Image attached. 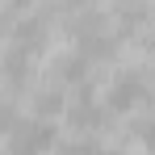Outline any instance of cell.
<instances>
[{"mask_svg":"<svg viewBox=\"0 0 155 155\" xmlns=\"http://www.w3.org/2000/svg\"><path fill=\"white\" fill-rule=\"evenodd\" d=\"M0 71H4V84H13V88H21L29 80V71H34V63H29V51H8L4 54V63H0Z\"/></svg>","mask_w":155,"mask_h":155,"instance_id":"cell-4","label":"cell"},{"mask_svg":"<svg viewBox=\"0 0 155 155\" xmlns=\"http://www.w3.org/2000/svg\"><path fill=\"white\" fill-rule=\"evenodd\" d=\"M63 105H67V97H63L59 88H38V92H34V113H38L42 122H51L54 113H63Z\"/></svg>","mask_w":155,"mask_h":155,"instance_id":"cell-5","label":"cell"},{"mask_svg":"<svg viewBox=\"0 0 155 155\" xmlns=\"http://www.w3.org/2000/svg\"><path fill=\"white\" fill-rule=\"evenodd\" d=\"M51 151H54V155H105L101 143L88 138V134H80V138H71V143H54Z\"/></svg>","mask_w":155,"mask_h":155,"instance_id":"cell-7","label":"cell"},{"mask_svg":"<svg viewBox=\"0 0 155 155\" xmlns=\"http://www.w3.org/2000/svg\"><path fill=\"white\" fill-rule=\"evenodd\" d=\"M54 80H63V84H71V80H84V71H88V63L80 59V54H59V63H51Z\"/></svg>","mask_w":155,"mask_h":155,"instance_id":"cell-6","label":"cell"},{"mask_svg":"<svg viewBox=\"0 0 155 155\" xmlns=\"http://www.w3.org/2000/svg\"><path fill=\"white\" fill-rule=\"evenodd\" d=\"M109 109H134V105H147V71H134V67H126L122 76H113V84H109Z\"/></svg>","mask_w":155,"mask_h":155,"instance_id":"cell-2","label":"cell"},{"mask_svg":"<svg viewBox=\"0 0 155 155\" xmlns=\"http://www.w3.org/2000/svg\"><path fill=\"white\" fill-rule=\"evenodd\" d=\"M51 147H54V126L42 117L8 126V155H46Z\"/></svg>","mask_w":155,"mask_h":155,"instance_id":"cell-1","label":"cell"},{"mask_svg":"<svg viewBox=\"0 0 155 155\" xmlns=\"http://www.w3.org/2000/svg\"><path fill=\"white\" fill-rule=\"evenodd\" d=\"M63 113H67V122L76 126V134H97V130H105V122H109V113L88 97V88H80V97L71 105H63Z\"/></svg>","mask_w":155,"mask_h":155,"instance_id":"cell-3","label":"cell"},{"mask_svg":"<svg viewBox=\"0 0 155 155\" xmlns=\"http://www.w3.org/2000/svg\"><path fill=\"white\" fill-rule=\"evenodd\" d=\"M105 155H126V151H105Z\"/></svg>","mask_w":155,"mask_h":155,"instance_id":"cell-8","label":"cell"}]
</instances>
